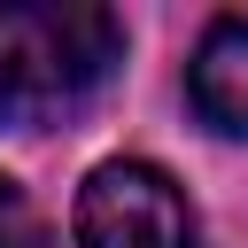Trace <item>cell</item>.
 Returning a JSON list of instances; mask_svg holds the SVG:
<instances>
[{"label": "cell", "mask_w": 248, "mask_h": 248, "mask_svg": "<svg viewBox=\"0 0 248 248\" xmlns=\"http://www.w3.org/2000/svg\"><path fill=\"white\" fill-rule=\"evenodd\" d=\"M124 62V23L93 0H8L0 8V124L46 132L78 116Z\"/></svg>", "instance_id": "6da1fadb"}, {"label": "cell", "mask_w": 248, "mask_h": 248, "mask_svg": "<svg viewBox=\"0 0 248 248\" xmlns=\"http://www.w3.org/2000/svg\"><path fill=\"white\" fill-rule=\"evenodd\" d=\"M78 248H194V209L163 163L116 155L78 186Z\"/></svg>", "instance_id": "7a4b0ae2"}, {"label": "cell", "mask_w": 248, "mask_h": 248, "mask_svg": "<svg viewBox=\"0 0 248 248\" xmlns=\"http://www.w3.org/2000/svg\"><path fill=\"white\" fill-rule=\"evenodd\" d=\"M186 101L209 132L248 140V16H225L202 31V46L186 62Z\"/></svg>", "instance_id": "3957f363"}, {"label": "cell", "mask_w": 248, "mask_h": 248, "mask_svg": "<svg viewBox=\"0 0 248 248\" xmlns=\"http://www.w3.org/2000/svg\"><path fill=\"white\" fill-rule=\"evenodd\" d=\"M0 248H46V225H39V209L23 202L16 178H0Z\"/></svg>", "instance_id": "277c9868"}]
</instances>
